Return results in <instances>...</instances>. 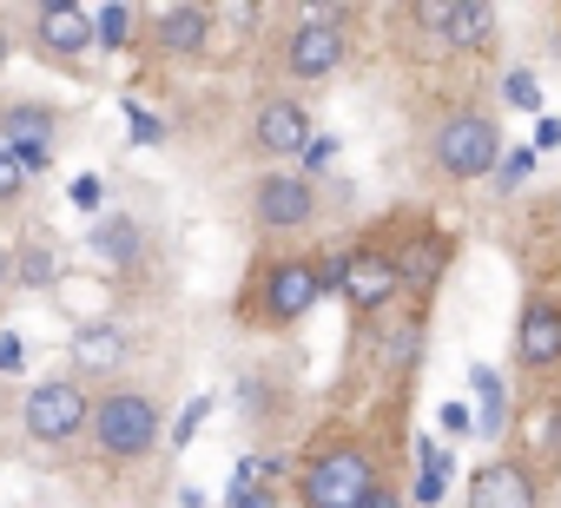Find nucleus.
<instances>
[{"label":"nucleus","instance_id":"nucleus-1","mask_svg":"<svg viewBox=\"0 0 561 508\" xmlns=\"http://www.w3.org/2000/svg\"><path fill=\"white\" fill-rule=\"evenodd\" d=\"M377 488H383L377 442L357 436V429H324V436L305 449L298 475H291L298 508H357V501L377 495Z\"/></svg>","mask_w":561,"mask_h":508},{"label":"nucleus","instance_id":"nucleus-2","mask_svg":"<svg viewBox=\"0 0 561 508\" xmlns=\"http://www.w3.org/2000/svg\"><path fill=\"white\" fill-rule=\"evenodd\" d=\"M318 298H324V265L318 258H271L251 285H244V324L251 331H291L298 318H311L318 311Z\"/></svg>","mask_w":561,"mask_h":508},{"label":"nucleus","instance_id":"nucleus-3","mask_svg":"<svg viewBox=\"0 0 561 508\" xmlns=\"http://www.w3.org/2000/svg\"><path fill=\"white\" fill-rule=\"evenodd\" d=\"M423 152H430V165L443 172V178H489L495 165H502V126H495V113H482V106H456V113H443L436 126H430V139H423Z\"/></svg>","mask_w":561,"mask_h":508},{"label":"nucleus","instance_id":"nucleus-4","mask_svg":"<svg viewBox=\"0 0 561 508\" xmlns=\"http://www.w3.org/2000/svg\"><path fill=\"white\" fill-rule=\"evenodd\" d=\"M87 436H93V455L100 462L126 469V462L152 455V442H159V403L146 390H106V396H93Z\"/></svg>","mask_w":561,"mask_h":508},{"label":"nucleus","instance_id":"nucleus-5","mask_svg":"<svg viewBox=\"0 0 561 508\" xmlns=\"http://www.w3.org/2000/svg\"><path fill=\"white\" fill-rule=\"evenodd\" d=\"M377 244L390 251V272H397V291H403V298H430V291L443 285V272H449V258H456L449 231L430 224V218H416V211L397 218V224H383Z\"/></svg>","mask_w":561,"mask_h":508},{"label":"nucleus","instance_id":"nucleus-6","mask_svg":"<svg viewBox=\"0 0 561 508\" xmlns=\"http://www.w3.org/2000/svg\"><path fill=\"white\" fill-rule=\"evenodd\" d=\"M87 423H93V390H87L80 377H47V383H34L27 403H21V429H27L41 449H67L73 436H87Z\"/></svg>","mask_w":561,"mask_h":508},{"label":"nucleus","instance_id":"nucleus-7","mask_svg":"<svg viewBox=\"0 0 561 508\" xmlns=\"http://www.w3.org/2000/svg\"><path fill=\"white\" fill-rule=\"evenodd\" d=\"M351 54V14L344 8H311L285 34V73L291 80H331Z\"/></svg>","mask_w":561,"mask_h":508},{"label":"nucleus","instance_id":"nucleus-8","mask_svg":"<svg viewBox=\"0 0 561 508\" xmlns=\"http://www.w3.org/2000/svg\"><path fill=\"white\" fill-rule=\"evenodd\" d=\"M337 291L351 298L357 318H383L403 291H397V272H390V251L377 244V231L351 238L344 244V258H337Z\"/></svg>","mask_w":561,"mask_h":508},{"label":"nucleus","instance_id":"nucleus-9","mask_svg":"<svg viewBox=\"0 0 561 508\" xmlns=\"http://www.w3.org/2000/svg\"><path fill=\"white\" fill-rule=\"evenodd\" d=\"M515 370L528 383L561 377V298H548V291L522 298V311H515Z\"/></svg>","mask_w":561,"mask_h":508},{"label":"nucleus","instance_id":"nucleus-10","mask_svg":"<svg viewBox=\"0 0 561 508\" xmlns=\"http://www.w3.org/2000/svg\"><path fill=\"white\" fill-rule=\"evenodd\" d=\"M318 218V185L305 172H257L251 178V224L271 231H305Z\"/></svg>","mask_w":561,"mask_h":508},{"label":"nucleus","instance_id":"nucleus-11","mask_svg":"<svg viewBox=\"0 0 561 508\" xmlns=\"http://www.w3.org/2000/svg\"><path fill=\"white\" fill-rule=\"evenodd\" d=\"M54 139H60V106H47V100H8L0 106V146L27 165V178L47 172Z\"/></svg>","mask_w":561,"mask_h":508},{"label":"nucleus","instance_id":"nucleus-12","mask_svg":"<svg viewBox=\"0 0 561 508\" xmlns=\"http://www.w3.org/2000/svg\"><path fill=\"white\" fill-rule=\"evenodd\" d=\"M410 21L456 54H489L495 41V8H482V0H436V8H410Z\"/></svg>","mask_w":561,"mask_h":508},{"label":"nucleus","instance_id":"nucleus-13","mask_svg":"<svg viewBox=\"0 0 561 508\" xmlns=\"http://www.w3.org/2000/svg\"><path fill=\"white\" fill-rule=\"evenodd\" d=\"M469 508H541V475L522 455H495L469 475Z\"/></svg>","mask_w":561,"mask_h":508},{"label":"nucleus","instance_id":"nucleus-14","mask_svg":"<svg viewBox=\"0 0 561 508\" xmlns=\"http://www.w3.org/2000/svg\"><path fill=\"white\" fill-rule=\"evenodd\" d=\"M311 146V113L298 106V100H257V113H251V152L257 159H291V152H305Z\"/></svg>","mask_w":561,"mask_h":508},{"label":"nucleus","instance_id":"nucleus-15","mask_svg":"<svg viewBox=\"0 0 561 508\" xmlns=\"http://www.w3.org/2000/svg\"><path fill=\"white\" fill-rule=\"evenodd\" d=\"M34 47L47 60H80L93 47V14L73 0H47V8H34Z\"/></svg>","mask_w":561,"mask_h":508},{"label":"nucleus","instance_id":"nucleus-16","mask_svg":"<svg viewBox=\"0 0 561 508\" xmlns=\"http://www.w3.org/2000/svg\"><path fill=\"white\" fill-rule=\"evenodd\" d=\"M211 34H218V14L192 8V0H172V8L152 14V41H159L172 60H198V54L211 47Z\"/></svg>","mask_w":561,"mask_h":508},{"label":"nucleus","instance_id":"nucleus-17","mask_svg":"<svg viewBox=\"0 0 561 508\" xmlns=\"http://www.w3.org/2000/svg\"><path fill=\"white\" fill-rule=\"evenodd\" d=\"M522 436H528V455H535V475H561V396H541L522 409Z\"/></svg>","mask_w":561,"mask_h":508},{"label":"nucleus","instance_id":"nucleus-18","mask_svg":"<svg viewBox=\"0 0 561 508\" xmlns=\"http://www.w3.org/2000/svg\"><path fill=\"white\" fill-rule=\"evenodd\" d=\"M93 258L100 265H113V272H133L139 265V251H146V231H139V218H106V224H93Z\"/></svg>","mask_w":561,"mask_h":508},{"label":"nucleus","instance_id":"nucleus-19","mask_svg":"<svg viewBox=\"0 0 561 508\" xmlns=\"http://www.w3.org/2000/svg\"><path fill=\"white\" fill-rule=\"evenodd\" d=\"M73 357H80V370H113V363H126V331L119 324H87L73 337Z\"/></svg>","mask_w":561,"mask_h":508},{"label":"nucleus","instance_id":"nucleus-20","mask_svg":"<svg viewBox=\"0 0 561 508\" xmlns=\"http://www.w3.org/2000/svg\"><path fill=\"white\" fill-rule=\"evenodd\" d=\"M225 508H277V488H271V462H264V455H251V462L238 469Z\"/></svg>","mask_w":561,"mask_h":508},{"label":"nucleus","instance_id":"nucleus-21","mask_svg":"<svg viewBox=\"0 0 561 508\" xmlns=\"http://www.w3.org/2000/svg\"><path fill=\"white\" fill-rule=\"evenodd\" d=\"M469 383H476V403H482V436H502L508 429V403H502V377L495 370H469Z\"/></svg>","mask_w":561,"mask_h":508},{"label":"nucleus","instance_id":"nucleus-22","mask_svg":"<svg viewBox=\"0 0 561 508\" xmlns=\"http://www.w3.org/2000/svg\"><path fill=\"white\" fill-rule=\"evenodd\" d=\"M133 21H139L133 8H100L93 14V47H126L133 41Z\"/></svg>","mask_w":561,"mask_h":508},{"label":"nucleus","instance_id":"nucleus-23","mask_svg":"<svg viewBox=\"0 0 561 508\" xmlns=\"http://www.w3.org/2000/svg\"><path fill=\"white\" fill-rule=\"evenodd\" d=\"M21 192H27V165L0 146V205H21Z\"/></svg>","mask_w":561,"mask_h":508},{"label":"nucleus","instance_id":"nucleus-24","mask_svg":"<svg viewBox=\"0 0 561 508\" xmlns=\"http://www.w3.org/2000/svg\"><path fill=\"white\" fill-rule=\"evenodd\" d=\"M14 278H27V285H47V278H54V258H47L41 244H27L21 258H14Z\"/></svg>","mask_w":561,"mask_h":508},{"label":"nucleus","instance_id":"nucleus-25","mask_svg":"<svg viewBox=\"0 0 561 508\" xmlns=\"http://www.w3.org/2000/svg\"><path fill=\"white\" fill-rule=\"evenodd\" d=\"M508 106H541V86H535V73H508Z\"/></svg>","mask_w":561,"mask_h":508},{"label":"nucleus","instance_id":"nucleus-26","mask_svg":"<svg viewBox=\"0 0 561 508\" xmlns=\"http://www.w3.org/2000/svg\"><path fill=\"white\" fill-rule=\"evenodd\" d=\"M331 159H337V139H318V132H311V146H305V165H311V172H324Z\"/></svg>","mask_w":561,"mask_h":508},{"label":"nucleus","instance_id":"nucleus-27","mask_svg":"<svg viewBox=\"0 0 561 508\" xmlns=\"http://www.w3.org/2000/svg\"><path fill=\"white\" fill-rule=\"evenodd\" d=\"M73 205L93 211V205H100V178H80V185H73Z\"/></svg>","mask_w":561,"mask_h":508},{"label":"nucleus","instance_id":"nucleus-28","mask_svg":"<svg viewBox=\"0 0 561 508\" xmlns=\"http://www.w3.org/2000/svg\"><path fill=\"white\" fill-rule=\"evenodd\" d=\"M357 508H410V501H403V495H397V488H377V495H364V501H357Z\"/></svg>","mask_w":561,"mask_h":508},{"label":"nucleus","instance_id":"nucleus-29","mask_svg":"<svg viewBox=\"0 0 561 508\" xmlns=\"http://www.w3.org/2000/svg\"><path fill=\"white\" fill-rule=\"evenodd\" d=\"M8 370H21V344H14V337H0V377H8Z\"/></svg>","mask_w":561,"mask_h":508},{"label":"nucleus","instance_id":"nucleus-30","mask_svg":"<svg viewBox=\"0 0 561 508\" xmlns=\"http://www.w3.org/2000/svg\"><path fill=\"white\" fill-rule=\"evenodd\" d=\"M8 285H14V251L0 244V291H8Z\"/></svg>","mask_w":561,"mask_h":508},{"label":"nucleus","instance_id":"nucleus-31","mask_svg":"<svg viewBox=\"0 0 561 508\" xmlns=\"http://www.w3.org/2000/svg\"><path fill=\"white\" fill-rule=\"evenodd\" d=\"M8 54H14V34H8V21H0V67H8Z\"/></svg>","mask_w":561,"mask_h":508},{"label":"nucleus","instance_id":"nucleus-32","mask_svg":"<svg viewBox=\"0 0 561 508\" xmlns=\"http://www.w3.org/2000/svg\"><path fill=\"white\" fill-rule=\"evenodd\" d=\"M554 54H561V27H554Z\"/></svg>","mask_w":561,"mask_h":508},{"label":"nucleus","instance_id":"nucleus-33","mask_svg":"<svg viewBox=\"0 0 561 508\" xmlns=\"http://www.w3.org/2000/svg\"><path fill=\"white\" fill-rule=\"evenodd\" d=\"M554 224H561V205H554Z\"/></svg>","mask_w":561,"mask_h":508}]
</instances>
